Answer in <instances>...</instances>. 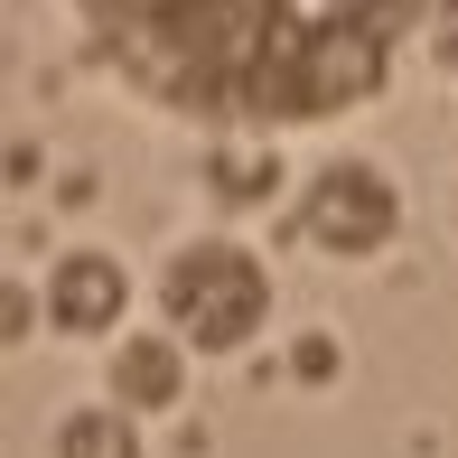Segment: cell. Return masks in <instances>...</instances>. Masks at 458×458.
<instances>
[{
  "mask_svg": "<svg viewBox=\"0 0 458 458\" xmlns=\"http://www.w3.org/2000/svg\"><path fill=\"white\" fill-rule=\"evenodd\" d=\"M430 0H75V38L131 103L197 131H309L365 113Z\"/></svg>",
  "mask_w": 458,
  "mask_h": 458,
  "instance_id": "6da1fadb",
  "label": "cell"
},
{
  "mask_svg": "<svg viewBox=\"0 0 458 458\" xmlns=\"http://www.w3.org/2000/svg\"><path fill=\"white\" fill-rule=\"evenodd\" d=\"M159 309L197 356H243L272 318V262L234 234H197L159 262Z\"/></svg>",
  "mask_w": 458,
  "mask_h": 458,
  "instance_id": "7a4b0ae2",
  "label": "cell"
},
{
  "mask_svg": "<svg viewBox=\"0 0 458 458\" xmlns=\"http://www.w3.org/2000/svg\"><path fill=\"white\" fill-rule=\"evenodd\" d=\"M290 234H300L309 253L374 262L403 234V197H393V178L374 169V159H327V169L300 187V206H290Z\"/></svg>",
  "mask_w": 458,
  "mask_h": 458,
  "instance_id": "3957f363",
  "label": "cell"
},
{
  "mask_svg": "<svg viewBox=\"0 0 458 458\" xmlns=\"http://www.w3.org/2000/svg\"><path fill=\"white\" fill-rule=\"evenodd\" d=\"M38 309H47L66 337H113L122 318H131V272H122L103 243H75L66 262L47 272V290H38Z\"/></svg>",
  "mask_w": 458,
  "mask_h": 458,
  "instance_id": "277c9868",
  "label": "cell"
},
{
  "mask_svg": "<svg viewBox=\"0 0 458 458\" xmlns=\"http://www.w3.org/2000/svg\"><path fill=\"white\" fill-rule=\"evenodd\" d=\"M178 327H159V337H122L113 346V403L122 411H178L187 393V365H178Z\"/></svg>",
  "mask_w": 458,
  "mask_h": 458,
  "instance_id": "5b68a950",
  "label": "cell"
},
{
  "mask_svg": "<svg viewBox=\"0 0 458 458\" xmlns=\"http://www.w3.org/2000/svg\"><path fill=\"white\" fill-rule=\"evenodd\" d=\"M56 458H140V430L122 403H75L56 421Z\"/></svg>",
  "mask_w": 458,
  "mask_h": 458,
  "instance_id": "8992f818",
  "label": "cell"
},
{
  "mask_svg": "<svg viewBox=\"0 0 458 458\" xmlns=\"http://www.w3.org/2000/svg\"><path fill=\"white\" fill-rule=\"evenodd\" d=\"M430 56H440V75H449V85H458V0H430Z\"/></svg>",
  "mask_w": 458,
  "mask_h": 458,
  "instance_id": "52a82bcc",
  "label": "cell"
},
{
  "mask_svg": "<svg viewBox=\"0 0 458 458\" xmlns=\"http://www.w3.org/2000/svg\"><path fill=\"white\" fill-rule=\"evenodd\" d=\"M290 374L300 384H337V337H300L290 346Z\"/></svg>",
  "mask_w": 458,
  "mask_h": 458,
  "instance_id": "ba28073f",
  "label": "cell"
},
{
  "mask_svg": "<svg viewBox=\"0 0 458 458\" xmlns=\"http://www.w3.org/2000/svg\"><path fill=\"white\" fill-rule=\"evenodd\" d=\"M449 206H458V197H449Z\"/></svg>",
  "mask_w": 458,
  "mask_h": 458,
  "instance_id": "9c48e42d",
  "label": "cell"
}]
</instances>
